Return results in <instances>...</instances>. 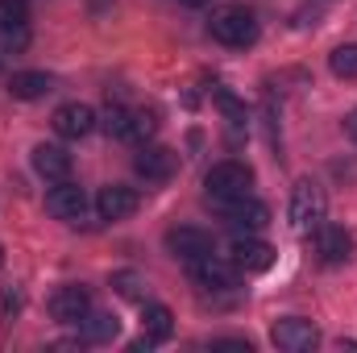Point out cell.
<instances>
[{
    "instance_id": "1",
    "label": "cell",
    "mask_w": 357,
    "mask_h": 353,
    "mask_svg": "<svg viewBox=\"0 0 357 353\" xmlns=\"http://www.w3.org/2000/svg\"><path fill=\"white\" fill-rule=\"evenodd\" d=\"M324 212H328V195L316 179H299L291 187V208H287V220H291V233L299 237H312L320 225H324Z\"/></svg>"
},
{
    "instance_id": "2",
    "label": "cell",
    "mask_w": 357,
    "mask_h": 353,
    "mask_svg": "<svg viewBox=\"0 0 357 353\" xmlns=\"http://www.w3.org/2000/svg\"><path fill=\"white\" fill-rule=\"evenodd\" d=\"M208 33H212L220 46H237V50H245V46L258 42V17H254L245 4H229V8H220V13H212Z\"/></svg>"
},
{
    "instance_id": "3",
    "label": "cell",
    "mask_w": 357,
    "mask_h": 353,
    "mask_svg": "<svg viewBox=\"0 0 357 353\" xmlns=\"http://www.w3.org/2000/svg\"><path fill=\"white\" fill-rule=\"evenodd\" d=\"M204 187H208V200L212 204H220V200H241V195H250V187H254V171L245 167V163H216L208 175H204Z\"/></svg>"
},
{
    "instance_id": "4",
    "label": "cell",
    "mask_w": 357,
    "mask_h": 353,
    "mask_svg": "<svg viewBox=\"0 0 357 353\" xmlns=\"http://www.w3.org/2000/svg\"><path fill=\"white\" fill-rule=\"evenodd\" d=\"M270 341H274L278 350H287V353H307V350L320 345V329H316L312 320L287 316V320H278V324L270 329Z\"/></svg>"
},
{
    "instance_id": "5",
    "label": "cell",
    "mask_w": 357,
    "mask_h": 353,
    "mask_svg": "<svg viewBox=\"0 0 357 353\" xmlns=\"http://www.w3.org/2000/svg\"><path fill=\"white\" fill-rule=\"evenodd\" d=\"M191 278H195L199 287H212V291H233V287H237V278H241V270H237L233 258L204 254V258H195V262H191Z\"/></svg>"
},
{
    "instance_id": "6",
    "label": "cell",
    "mask_w": 357,
    "mask_h": 353,
    "mask_svg": "<svg viewBox=\"0 0 357 353\" xmlns=\"http://www.w3.org/2000/svg\"><path fill=\"white\" fill-rule=\"evenodd\" d=\"M46 212L54 216V220H67V225H75V220H84V212H88V195H84V187H75V183H54L50 191H46Z\"/></svg>"
},
{
    "instance_id": "7",
    "label": "cell",
    "mask_w": 357,
    "mask_h": 353,
    "mask_svg": "<svg viewBox=\"0 0 357 353\" xmlns=\"http://www.w3.org/2000/svg\"><path fill=\"white\" fill-rule=\"evenodd\" d=\"M46 308H50V316H54L59 324H79V320L91 312V295H88V287L67 283V287H59V291L50 295Z\"/></svg>"
},
{
    "instance_id": "8",
    "label": "cell",
    "mask_w": 357,
    "mask_h": 353,
    "mask_svg": "<svg viewBox=\"0 0 357 353\" xmlns=\"http://www.w3.org/2000/svg\"><path fill=\"white\" fill-rule=\"evenodd\" d=\"M50 125H54V133H59V137H67V142H79V137H88L91 129H96V112H91L88 104L71 100V104H59V108H54Z\"/></svg>"
},
{
    "instance_id": "9",
    "label": "cell",
    "mask_w": 357,
    "mask_h": 353,
    "mask_svg": "<svg viewBox=\"0 0 357 353\" xmlns=\"http://www.w3.org/2000/svg\"><path fill=\"white\" fill-rule=\"evenodd\" d=\"M316 254L324 266H345L354 258V233H345L341 225H320L316 229Z\"/></svg>"
},
{
    "instance_id": "10",
    "label": "cell",
    "mask_w": 357,
    "mask_h": 353,
    "mask_svg": "<svg viewBox=\"0 0 357 353\" xmlns=\"http://www.w3.org/2000/svg\"><path fill=\"white\" fill-rule=\"evenodd\" d=\"M216 208L225 212V220H229L233 229H262V225H270V208L262 204V200H254V195H241V200H220Z\"/></svg>"
},
{
    "instance_id": "11",
    "label": "cell",
    "mask_w": 357,
    "mask_h": 353,
    "mask_svg": "<svg viewBox=\"0 0 357 353\" xmlns=\"http://www.w3.org/2000/svg\"><path fill=\"white\" fill-rule=\"evenodd\" d=\"M167 250L183 258V262H195V258H204V254H212V233H204V229H195V225H178L167 233Z\"/></svg>"
},
{
    "instance_id": "12",
    "label": "cell",
    "mask_w": 357,
    "mask_h": 353,
    "mask_svg": "<svg viewBox=\"0 0 357 353\" xmlns=\"http://www.w3.org/2000/svg\"><path fill=\"white\" fill-rule=\"evenodd\" d=\"M96 212H100V220H129V216L137 212V191H133V187H121V183L100 187Z\"/></svg>"
},
{
    "instance_id": "13",
    "label": "cell",
    "mask_w": 357,
    "mask_h": 353,
    "mask_svg": "<svg viewBox=\"0 0 357 353\" xmlns=\"http://www.w3.org/2000/svg\"><path fill=\"white\" fill-rule=\"evenodd\" d=\"M133 167H137V175L150 179V183H167V179L178 171V154L167 150V146H146V150L133 158Z\"/></svg>"
},
{
    "instance_id": "14",
    "label": "cell",
    "mask_w": 357,
    "mask_h": 353,
    "mask_svg": "<svg viewBox=\"0 0 357 353\" xmlns=\"http://www.w3.org/2000/svg\"><path fill=\"white\" fill-rule=\"evenodd\" d=\"M229 254H233L237 270H245V274H262V270L274 266V246L258 241V237H237Z\"/></svg>"
},
{
    "instance_id": "15",
    "label": "cell",
    "mask_w": 357,
    "mask_h": 353,
    "mask_svg": "<svg viewBox=\"0 0 357 353\" xmlns=\"http://www.w3.org/2000/svg\"><path fill=\"white\" fill-rule=\"evenodd\" d=\"M29 163H33V171L46 179V183H63V179H71V154L63 150V146H33V154H29Z\"/></svg>"
},
{
    "instance_id": "16",
    "label": "cell",
    "mask_w": 357,
    "mask_h": 353,
    "mask_svg": "<svg viewBox=\"0 0 357 353\" xmlns=\"http://www.w3.org/2000/svg\"><path fill=\"white\" fill-rule=\"evenodd\" d=\"M50 91H54V75H46V71H17L8 80V96L13 100H42Z\"/></svg>"
},
{
    "instance_id": "17",
    "label": "cell",
    "mask_w": 357,
    "mask_h": 353,
    "mask_svg": "<svg viewBox=\"0 0 357 353\" xmlns=\"http://www.w3.org/2000/svg\"><path fill=\"white\" fill-rule=\"evenodd\" d=\"M142 333H146L150 345H154V341H167V337L175 333V312H171L167 303H146V308H142Z\"/></svg>"
},
{
    "instance_id": "18",
    "label": "cell",
    "mask_w": 357,
    "mask_h": 353,
    "mask_svg": "<svg viewBox=\"0 0 357 353\" xmlns=\"http://www.w3.org/2000/svg\"><path fill=\"white\" fill-rule=\"evenodd\" d=\"M79 324H84V337H88V341H96V345L116 341V333H121V320H116L112 312H88Z\"/></svg>"
},
{
    "instance_id": "19",
    "label": "cell",
    "mask_w": 357,
    "mask_h": 353,
    "mask_svg": "<svg viewBox=\"0 0 357 353\" xmlns=\"http://www.w3.org/2000/svg\"><path fill=\"white\" fill-rule=\"evenodd\" d=\"M133 125H137V112L133 108H108V117H104V129L116 142H133Z\"/></svg>"
},
{
    "instance_id": "20",
    "label": "cell",
    "mask_w": 357,
    "mask_h": 353,
    "mask_svg": "<svg viewBox=\"0 0 357 353\" xmlns=\"http://www.w3.org/2000/svg\"><path fill=\"white\" fill-rule=\"evenodd\" d=\"M328 67H333V75L337 80H357V46H337L333 54H328Z\"/></svg>"
},
{
    "instance_id": "21",
    "label": "cell",
    "mask_w": 357,
    "mask_h": 353,
    "mask_svg": "<svg viewBox=\"0 0 357 353\" xmlns=\"http://www.w3.org/2000/svg\"><path fill=\"white\" fill-rule=\"evenodd\" d=\"M29 25V4L25 0H0V33Z\"/></svg>"
},
{
    "instance_id": "22",
    "label": "cell",
    "mask_w": 357,
    "mask_h": 353,
    "mask_svg": "<svg viewBox=\"0 0 357 353\" xmlns=\"http://www.w3.org/2000/svg\"><path fill=\"white\" fill-rule=\"evenodd\" d=\"M112 287H116V295L137 299V295H142V287H146V278H142V274H133V270H121V274H112Z\"/></svg>"
},
{
    "instance_id": "23",
    "label": "cell",
    "mask_w": 357,
    "mask_h": 353,
    "mask_svg": "<svg viewBox=\"0 0 357 353\" xmlns=\"http://www.w3.org/2000/svg\"><path fill=\"white\" fill-rule=\"evenodd\" d=\"M216 104L225 108V117L233 121V125H245V104L233 96V91H225V88H216Z\"/></svg>"
},
{
    "instance_id": "24",
    "label": "cell",
    "mask_w": 357,
    "mask_h": 353,
    "mask_svg": "<svg viewBox=\"0 0 357 353\" xmlns=\"http://www.w3.org/2000/svg\"><path fill=\"white\" fill-rule=\"evenodd\" d=\"M25 42H29V25L4 29V33H0V50H25Z\"/></svg>"
},
{
    "instance_id": "25",
    "label": "cell",
    "mask_w": 357,
    "mask_h": 353,
    "mask_svg": "<svg viewBox=\"0 0 357 353\" xmlns=\"http://www.w3.org/2000/svg\"><path fill=\"white\" fill-rule=\"evenodd\" d=\"M154 133V117L150 112H137V125H133V142H146Z\"/></svg>"
},
{
    "instance_id": "26",
    "label": "cell",
    "mask_w": 357,
    "mask_h": 353,
    "mask_svg": "<svg viewBox=\"0 0 357 353\" xmlns=\"http://www.w3.org/2000/svg\"><path fill=\"white\" fill-rule=\"evenodd\" d=\"M216 350H241V353H250V341H216Z\"/></svg>"
},
{
    "instance_id": "27",
    "label": "cell",
    "mask_w": 357,
    "mask_h": 353,
    "mask_svg": "<svg viewBox=\"0 0 357 353\" xmlns=\"http://www.w3.org/2000/svg\"><path fill=\"white\" fill-rule=\"evenodd\" d=\"M345 133H349V137L357 142V108L349 112V117H345Z\"/></svg>"
},
{
    "instance_id": "28",
    "label": "cell",
    "mask_w": 357,
    "mask_h": 353,
    "mask_svg": "<svg viewBox=\"0 0 357 353\" xmlns=\"http://www.w3.org/2000/svg\"><path fill=\"white\" fill-rule=\"evenodd\" d=\"M187 8H199V4H212V0H183Z\"/></svg>"
},
{
    "instance_id": "29",
    "label": "cell",
    "mask_w": 357,
    "mask_h": 353,
    "mask_svg": "<svg viewBox=\"0 0 357 353\" xmlns=\"http://www.w3.org/2000/svg\"><path fill=\"white\" fill-rule=\"evenodd\" d=\"M0 266H4V250H0Z\"/></svg>"
}]
</instances>
